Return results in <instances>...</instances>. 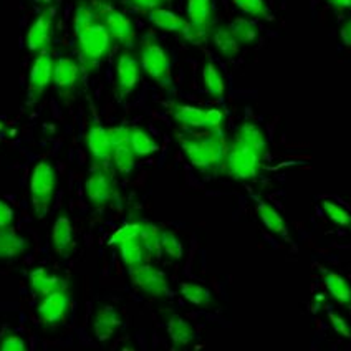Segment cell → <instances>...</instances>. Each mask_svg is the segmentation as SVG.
<instances>
[{
	"label": "cell",
	"mask_w": 351,
	"mask_h": 351,
	"mask_svg": "<svg viewBox=\"0 0 351 351\" xmlns=\"http://www.w3.org/2000/svg\"><path fill=\"white\" fill-rule=\"evenodd\" d=\"M73 22L80 58L88 71H95L108 57L114 40L98 19L97 5L90 0H78Z\"/></svg>",
	"instance_id": "1"
},
{
	"label": "cell",
	"mask_w": 351,
	"mask_h": 351,
	"mask_svg": "<svg viewBox=\"0 0 351 351\" xmlns=\"http://www.w3.org/2000/svg\"><path fill=\"white\" fill-rule=\"evenodd\" d=\"M176 139H178L187 162L195 169L226 171L229 141H227L224 130L207 131L206 136H197L189 131H179L176 133Z\"/></svg>",
	"instance_id": "2"
},
{
	"label": "cell",
	"mask_w": 351,
	"mask_h": 351,
	"mask_svg": "<svg viewBox=\"0 0 351 351\" xmlns=\"http://www.w3.org/2000/svg\"><path fill=\"white\" fill-rule=\"evenodd\" d=\"M265 153L267 151L261 149L252 143L234 136L232 143H229V149H227L226 171L239 181L255 179L262 169Z\"/></svg>",
	"instance_id": "3"
},
{
	"label": "cell",
	"mask_w": 351,
	"mask_h": 351,
	"mask_svg": "<svg viewBox=\"0 0 351 351\" xmlns=\"http://www.w3.org/2000/svg\"><path fill=\"white\" fill-rule=\"evenodd\" d=\"M139 63L143 73L153 80L162 90H169L173 86V73H171V58L167 51L162 49L156 40L146 37L139 45Z\"/></svg>",
	"instance_id": "4"
},
{
	"label": "cell",
	"mask_w": 351,
	"mask_h": 351,
	"mask_svg": "<svg viewBox=\"0 0 351 351\" xmlns=\"http://www.w3.org/2000/svg\"><path fill=\"white\" fill-rule=\"evenodd\" d=\"M58 176L53 165L47 159H42L34 166L30 174V199L34 204L35 213L38 217H43L50 210L51 202H53L55 191H57Z\"/></svg>",
	"instance_id": "5"
},
{
	"label": "cell",
	"mask_w": 351,
	"mask_h": 351,
	"mask_svg": "<svg viewBox=\"0 0 351 351\" xmlns=\"http://www.w3.org/2000/svg\"><path fill=\"white\" fill-rule=\"evenodd\" d=\"M97 9L98 19L106 27L111 38L119 45L131 49L134 45V40H136V29H134L131 19L108 2H99Z\"/></svg>",
	"instance_id": "6"
},
{
	"label": "cell",
	"mask_w": 351,
	"mask_h": 351,
	"mask_svg": "<svg viewBox=\"0 0 351 351\" xmlns=\"http://www.w3.org/2000/svg\"><path fill=\"white\" fill-rule=\"evenodd\" d=\"M51 85L66 105L75 101L80 86H82V69H80L77 60L70 57L55 58Z\"/></svg>",
	"instance_id": "7"
},
{
	"label": "cell",
	"mask_w": 351,
	"mask_h": 351,
	"mask_svg": "<svg viewBox=\"0 0 351 351\" xmlns=\"http://www.w3.org/2000/svg\"><path fill=\"white\" fill-rule=\"evenodd\" d=\"M128 275H130V280L134 289L141 290L149 297H165L169 293V280H167L166 274L158 267L151 265L149 262L130 267Z\"/></svg>",
	"instance_id": "8"
},
{
	"label": "cell",
	"mask_w": 351,
	"mask_h": 351,
	"mask_svg": "<svg viewBox=\"0 0 351 351\" xmlns=\"http://www.w3.org/2000/svg\"><path fill=\"white\" fill-rule=\"evenodd\" d=\"M114 194V179L105 166L95 167L85 178V195L93 209H105L111 204Z\"/></svg>",
	"instance_id": "9"
},
{
	"label": "cell",
	"mask_w": 351,
	"mask_h": 351,
	"mask_svg": "<svg viewBox=\"0 0 351 351\" xmlns=\"http://www.w3.org/2000/svg\"><path fill=\"white\" fill-rule=\"evenodd\" d=\"M53 65L55 58L50 49L38 51L37 57L34 58L29 73V85H27L29 105H35L43 97L47 88L51 85V82H53Z\"/></svg>",
	"instance_id": "10"
},
{
	"label": "cell",
	"mask_w": 351,
	"mask_h": 351,
	"mask_svg": "<svg viewBox=\"0 0 351 351\" xmlns=\"http://www.w3.org/2000/svg\"><path fill=\"white\" fill-rule=\"evenodd\" d=\"M141 71L139 57L133 50L126 49L119 53L114 69V88L119 97H128L136 90L141 80Z\"/></svg>",
	"instance_id": "11"
},
{
	"label": "cell",
	"mask_w": 351,
	"mask_h": 351,
	"mask_svg": "<svg viewBox=\"0 0 351 351\" xmlns=\"http://www.w3.org/2000/svg\"><path fill=\"white\" fill-rule=\"evenodd\" d=\"M70 292L69 289L58 290V292L49 295V297L42 298L37 306V318L43 326H53L62 325L65 322L66 315L70 308Z\"/></svg>",
	"instance_id": "12"
},
{
	"label": "cell",
	"mask_w": 351,
	"mask_h": 351,
	"mask_svg": "<svg viewBox=\"0 0 351 351\" xmlns=\"http://www.w3.org/2000/svg\"><path fill=\"white\" fill-rule=\"evenodd\" d=\"M51 37H53V14L50 9H45L40 12L38 17L27 30L25 45L32 53H38V51L50 49Z\"/></svg>",
	"instance_id": "13"
},
{
	"label": "cell",
	"mask_w": 351,
	"mask_h": 351,
	"mask_svg": "<svg viewBox=\"0 0 351 351\" xmlns=\"http://www.w3.org/2000/svg\"><path fill=\"white\" fill-rule=\"evenodd\" d=\"M85 141L91 161L98 166H105L111 159V153H113V146L108 138L106 128L101 123L93 121L88 126Z\"/></svg>",
	"instance_id": "14"
},
{
	"label": "cell",
	"mask_w": 351,
	"mask_h": 351,
	"mask_svg": "<svg viewBox=\"0 0 351 351\" xmlns=\"http://www.w3.org/2000/svg\"><path fill=\"white\" fill-rule=\"evenodd\" d=\"M121 326V313H119V310L113 305L99 306L97 313H95L93 322H91V330H93L95 338L101 343L108 341L111 337H114Z\"/></svg>",
	"instance_id": "15"
},
{
	"label": "cell",
	"mask_w": 351,
	"mask_h": 351,
	"mask_svg": "<svg viewBox=\"0 0 351 351\" xmlns=\"http://www.w3.org/2000/svg\"><path fill=\"white\" fill-rule=\"evenodd\" d=\"M29 285L32 292L37 295L40 300L58 292V290L69 289V282L50 272L47 267H37V269L32 270L29 275Z\"/></svg>",
	"instance_id": "16"
},
{
	"label": "cell",
	"mask_w": 351,
	"mask_h": 351,
	"mask_svg": "<svg viewBox=\"0 0 351 351\" xmlns=\"http://www.w3.org/2000/svg\"><path fill=\"white\" fill-rule=\"evenodd\" d=\"M171 117L179 126L187 130H206L209 131V111L204 108L191 105H173Z\"/></svg>",
	"instance_id": "17"
},
{
	"label": "cell",
	"mask_w": 351,
	"mask_h": 351,
	"mask_svg": "<svg viewBox=\"0 0 351 351\" xmlns=\"http://www.w3.org/2000/svg\"><path fill=\"white\" fill-rule=\"evenodd\" d=\"M210 42L215 51L224 60H234L241 53L242 45L230 32L229 25H215L210 29Z\"/></svg>",
	"instance_id": "18"
},
{
	"label": "cell",
	"mask_w": 351,
	"mask_h": 351,
	"mask_svg": "<svg viewBox=\"0 0 351 351\" xmlns=\"http://www.w3.org/2000/svg\"><path fill=\"white\" fill-rule=\"evenodd\" d=\"M186 14L191 25L207 32H210V29H213V0H186Z\"/></svg>",
	"instance_id": "19"
},
{
	"label": "cell",
	"mask_w": 351,
	"mask_h": 351,
	"mask_svg": "<svg viewBox=\"0 0 351 351\" xmlns=\"http://www.w3.org/2000/svg\"><path fill=\"white\" fill-rule=\"evenodd\" d=\"M146 15L147 20H149L154 27H158V29L165 32H171V34L182 35L186 32L187 25H189V20L174 14L173 10L165 9V7H159V9L147 12Z\"/></svg>",
	"instance_id": "20"
},
{
	"label": "cell",
	"mask_w": 351,
	"mask_h": 351,
	"mask_svg": "<svg viewBox=\"0 0 351 351\" xmlns=\"http://www.w3.org/2000/svg\"><path fill=\"white\" fill-rule=\"evenodd\" d=\"M51 247L58 255L69 254L73 249V226L69 215H58L51 227Z\"/></svg>",
	"instance_id": "21"
},
{
	"label": "cell",
	"mask_w": 351,
	"mask_h": 351,
	"mask_svg": "<svg viewBox=\"0 0 351 351\" xmlns=\"http://www.w3.org/2000/svg\"><path fill=\"white\" fill-rule=\"evenodd\" d=\"M323 283H325L326 292L330 293V297L338 305H351V283L345 277H341L337 272H332V270H323Z\"/></svg>",
	"instance_id": "22"
},
{
	"label": "cell",
	"mask_w": 351,
	"mask_h": 351,
	"mask_svg": "<svg viewBox=\"0 0 351 351\" xmlns=\"http://www.w3.org/2000/svg\"><path fill=\"white\" fill-rule=\"evenodd\" d=\"M202 88L209 97L222 98L227 91V83L221 69L214 62H207L201 71Z\"/></svg>",
	"instance_id": "23"
},
{
	"label": "cell",
	"mask_w": 351,
	"mask_h": 351,
	"mask_svg": "<svg viewBox=\"0 0 351 351\" xmlns=\"http://www.w3.org/2000/svg\"><path fill=\"white\" fill-rule=\"evenodd\" d=\"M166 332L174 348H186V346L194 340L193 325H191L186 318L179 317V315H173V317L167 320Z\"/></svg>",
	"instance_id": "24"
},
{
	"label": "cell",
	"mask_w": 351,
	"mask_h": 351,
	"mask_svg": "<svg viewBox=\"0 0 351 351\" xmlns=\"http://www.w3.org/2000/svg\"><path fill=\"white\" fill-rule=\"evenodd\" d=\"M255 213H257L258 219L262 221V224L265 226L270 232L280 235V237H287L289 229H287L285 219L282 217V214L278 213L272 204L258 199V201L255 202Z\"/></svg>",
	"instance_id": "25"
},
{
	"label": "cell",
	"mask_w": 351,
	"mask_h": 351,
	"mask_svg": "<svg viewBox=\"0 0 351 351\" xmlns=\"http://www.w3.org/2000/svg\"><path fill=\"white\" fill-rule=\"evenodd\" d=\"M179 292H181V297L184 298L187 303H191V305H195V306H201V308H209V306H213L214 303L213 293H210V290L207 289L206 285H202V283L184 282L181 283Z\"/></svg>",
	"instance_id": "26"
},
{
	"label": "cell",
	"mask_w": 351,
	"mask_h": 351,
	"mask_svg": "<svg viewBox=\"0 0 351 351\" xmlns=\"http://www.w3.org/2000/svg\"><path fill=\"white\" fill-rule=\"evenodd\" d=\"M130 145L133 147L134 154L139 159H145L153 156L159 151V145L158 141L151 136L149 133H146L143 128H131V138H130Z\"/></svg>",
	"instance_id": "27"
},
{
	"label": "cell",
	"mask_w": 351,
	"mask_h": 351,
	"mask_svg": "<svg viewBox=\"0 0 351 351\" xmlns=\"http://www.w3.org/2000/svg\"><path fill=\"white\" fill-rule=\"evenodd\" d=\"M117 249L119 252V258H121V262L125 263L128 269H130V267L139 265V263H145L151 258V255L147 254L145 245L141 244V239L123 242V244L117 245Z\"/></svg>",
	"instance_id": "28"
},
{
	"label": "cell",
	"mask_w": 351,
	"mask_h": 351,
	"mask_svg": "<svg viewBox=\"0 0 351 351\" xmlns=\"http://www.w3.org/2000/svg\"><path fill=\"white\" fill-rule=\"evenodd\" d=\"M139 239L151 257L159 258L161 249V229L149 221H139Z\"/></svg>",
	"instance_id": "29"
},
{
	"label": "cell",
	"mask_w": 351,
	"mask_h": 351,
	"mask_svg": "<svg viewBox=\"0 0 351 351\" xmlns=\"http://www.w3.org/2000/svg\"><path fill=\"white\" fill-rule=\"evenodd\" d=\"M27 250L25 239L14 232V229L0 230V258L20 257Z\"/></svg>",
	"instance_id": "30"
},
{
	"label": "cell",
	"mask_w": 351,
	"mask_h": 351,
	"mask_svg": "<svg viewBox=\"0 0 351 351\" xmlns=\"http://www.w3.org/2000/svg\"><path fill=\"white\" fill-rule=\"evenodd\" d=\"M136 159V154H134L130 143H123V145L114 146L113 153H111V161H113L114 169H117V173L121 176H128L133 173Z\"/></svg>",
	"instance_id": "31"
},
{
	"label": "cell",
	"mask_w": 351,
	"mask_h": 351,
	"mask_svg": "<svg viewBox=\"0 0 351 351\" xmlns=\"http://www.w3.org/2000/svg\"><path fill=\"white\" fill-rule=\"evenodd\" d=\"M229 29L242 47L252 45L255 40L258 38L257 25H255V22H252L250 19H245V15L244 17L234 19L232 22L229 23Z\"/></svg>",
	"instance_id": "32"
},
{
	"label": "cell",
	"mask_w": 351,
	"mask_h": 351,
	"mask_svg": "<svg viewBox=\"0 0 351 351\" xmlns=\"http://www.w3.org/2000/svg\"><path fill=\"white\" fill-rule=\"evenodd\" d=\"M320 207L323 214L333 222L335 226L345 227V229H351V214L346 207L338 204L337 201H332V199H323L320 202Z\"/></svg>",
	"instance_id": "33"
},
{
	"label": "cell",
	"mask_w": 351,
	"mask_h": 351,
	"mask_svg": "<svg viewBox=\"0 0 351 351\" xmlns=\"http://www.w3.org/2000/svg\"><path fill=\"white\" fill-rule=\"evenodd\" d=\"M235 136L245 139V141L252 143V145L258 146L261 149L267 151V146H269V141H267V134L263 133L261 125L254 121H244L241 126L235 131Z\"/></svg>",
	"instance_id": "34"
},
{
	"label": "cell",
	"mask_w": 351,
	"mask_h": 351,
	"mask_svg": "<svg viewBox=\"0 0 351 351\" xmlns=\"http://www.w3.org/2000/svg\"><path fill=\"white\" fill-rule=\"evenodd\" d=\"M234 7L242 15L250 19H267L269 17V5L265 0H232Z\"/></svg>",
	"instance_id": "35"
},
{
	"label": "cell",
	"mask_w": 351,
	"mask_h": 351,
	"mask_svg": "<svg viewBox=\"0 0 351 351\" xmlns=\"http://www.w3.org/2000/svg\"><path fill=\"white\" fill-rule=\"evenodd\" d=\"M161 249L166 255L174 261H181L184 257V245L173 230L161 229Z\"/></svg>",
	"instance_id": "36"
},
{
	"label": "cell",
	"mask_w": 351,
	"mask_h": 351,
	"mask_svg": "<svg viewBox=\"0 0 351 351\" xmlns=\"http://www.w3.org/2000/svg\"><path fill=\"white\" fill-rule=\"evenodd\" d=\"M139 239V221L138 222H130V224L121 226L119 229L110 237V244L111 245H119L123 242H130V241H136Z\"/></svg>",
	"instance_id": "37"
},
{
	"label": "cell",
	"mask_w": 351,
	"mask_h": 351,
	"mask_svg": "<svg viewBox=\"0 0 351 351\" xmlns=\"http://www.w3.org/2000/svg\"><path fill=\"white\" fill-rule=\"evenodd\" d=\"M27 341L19 333H5L0 338V351H25Z\"/></svg>",
	"instance_id": "38"
},
{
	"label": "cell",
	"mask_w": 351,
	"mask_h": 351,
	"mask_svg": "<svg viewBox=\"0 0 351 351\" xmlns=\"http://www.w3.org/2000/svg\"><path fill=\"white\" fill-rule=\"evenodd\" d=\"M108 130V138H110L111 146H118L123 145V143H130L131 138V128L128 126H113V128H106Z\"/></svg>",
	"instance_id": "39"
},
{
	"label": "cell",
	"mask_w": 351,
	"mask_h": 351,
	"mask_svg": "<svg viewBox=\"0 0 351 351\" xmlns=\"http://www.w3.org/2000/svg\"><path fill=\"white\" fill-rule=\"evenodd\" d=\"M130 7H133L134 10L141 12V14H147V12L159 9V7H165L166 0H125Z\"/></svg>",
	"instance_id": "40"
},
{
	"label": "cell",
	"mask_w": 351,
	"mask_h": 351,
	"mask_svg": "<svg viewBox=\"0 0 351 351\" xmlns=\"http://www.w3.org/2000/svg\"><path fill=\"white\" fill-rule=\"evenodd\" d=\"M328 318H330V323H332L335 332H337L338 335H341V337H345V338L351 337V328H350L348 323H346L345 318H341L340 315L332 312V310L328 312Z\"/></svg>",
	"instance_id": "41"
},
{
	"label": "cell",
	"mask_w": 351,
	"mask_h": 351,
	"mask_svg": "<svg viewBox=\"0 0 351 351\" xmlns=\"http://www.w3.org/2000/svg\"><path fill=\"white\" fill-rule=\"evenodd\" d=\"M14 226V210L5 201L0 199V230L12 229Z\"/></svg>",
	"instance_id": "42"
},
{
	"label": "cell",
	"mask_w": 351,
	"mask_h": 351,
	"mask_svg": "<svg viewBox=\"0 0 351 351\" xmlns=\"http://www.w3.org/2000/svg\"><path fill=\"white\" fill-rule=\"evenodd\" d=\"M340 40L346 49H351V17L343 20L340 25Z\"/></svg>",
	"instance_id": "43"
},
{
	"label": "cell",
	"mask_w": 351,
	"mask_h": 351,
	"mask_svg": "<svg viewBox=\"0 0 351 351\" xmlns=\"http://www.w3.org/2000/svg\"><path fill=\"white\" fill-rule=\"evenodd\" d=\"M325 2L337 10H351V0H325Z\"/></svg>",
	"instance_id": "44"
},
{
	"label": "cell",
	"mask_w": 351,
	"mask_h": 351,
	"mask_svg": "<svg viewBox=\"0 0 351 351\" xmlns=\"http://www.w3.org/2000/svg\"><path fill=\"white\" fill-rule=\"evenodd\" d=\"M38 2H43V3H50L51 0H38Z\"/></svg>",
	"instance_id": "45"
}]
</instances>
